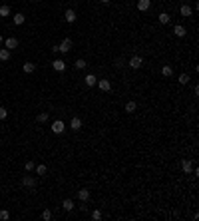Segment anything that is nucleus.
<instances>
[{"label": "nucleus", "mask_w": 199, "mask_h": 221, "mask_svg": "<svg viewBox=\"0 0 199 221\" xmlns=\"http://www.w3.org/2000/svg\"><path fill=\"white\" fill-rule=\"evenodd\" d=\"M34 169H36V173H38V175H44L46 173V165H36Z\"/></svg>", "instance_id": "nucleus-28"}, {"label": "nucleus", "mask_w": 199, "mask_h": 221, "mask_svg": "<svg viewBox=\"0 0 199 221\" xmlns=\"http://www.w3.org/2000/svg\"><path fill=\"white\" fill-rule=\"evenodd\" d=\"M0 44H4V38H2V36H0Z\"/></svg>", "instance_id": "nucleus-34"}, {"label": "nucleus", "mask_w": 199, "mask_h": 221, "mask_svg": "<svg viewBox=\"0 0 199 221\" xmlns=\"http://www.w3.org/2000/svg\"><path fill=\"white\" fill-rule=\"evenodd\" d=\"M52 68L56 70V72H64V70H66V62H64V60H54Z\"/></svg>", "instance_id": "nucleus-8"}, {"label": "nucleus", "mask_w": 199, "mask_h": 221, "mask_svg": "<svg viewBox=\"0 0 199 221\" xmlns=\"http://www.w3.org/2000/svg\"><path fill=\"white\" fill-rule=\"evenodd\" d=\"M84 82H86V86H90V88H92V86H96V84H98V78H96L94 74H88V76L84 78Z\"/></svg>", "instance_id": "nucleus-12"}, {"label": "nucleus", "mask_w": 199, "mask_h": 221, "mask_svg": "<svg viewBox=\"0 0 199 221\" xmlns=\"http://www.w3.org/2000/svg\"><path fill=\"white\" fill-rule=\"evenodd\" d=\"M78 199H80V201H88V199H90V191L88 189H80L78 191Z\"/></svg>", "instance_id": "nucleus-16"}, {"label": "nucleus", "mask_w": 199, "mask_h": 221, "mask_svg": "<svg viewBox=\"0 0 199 221\" xmlns=\"http://www.w3.org/2000/svg\"><path fill=\"white\" fill-rule=\"evenodd\" d=\"M64 18H66V22H70V24H72V22H76V12H74V10L70 8V10H66Z\"/></svg>", "instance_id": "nucleus-13"}, {"label": "nucleus", "mask_w": 199, "mask_h": 221, "mask_svg": "<svg viewBox=\"0 0 199 221\" xmlns=\"http://www.w3.org/2000/svg\"><path fill=\"white\" fill-rule=\"evenodd\" d=\"M64 130H66V126H64L62 120H56V122L52 123V132H54V133H62Z\"/></svg>", "instance_id": "nucleus-4"}, {"label": "nucleus", "mask_w": 199, "mask_h": 221, "mask_svg": "<svg viewBox=\"0 0 199 221\" xmlns=\"http://www.w3.org/2000/svg\"><path fill=\"white\" fill-rule=\"evenodd\" d=\"M70 48H72V40H70V38H66V40H62L60 44H58V50H60L62 54H66V52H70Z\"/></svg>", "instance_id": "nucleus-2"}, {"label": "nucleus", "mask_w": 199, "mask_h": 221, "mask_svg": "<svg viewBox=\"0 0 199 221\" xmlns=\"http://www.w3.org/2000/svg\"><path fill=\"white\" fill-rule=\"evenodd\" d=\"M187 82H189V76H187V74H181V76H179V84L185 86Z\"/></svg>", "instance_id": "nucleus-29"}, {"label": "nucleus", "mask_w": 199, "mask_h": 221, "mask_svg": "<svg viewBox=\"0 0 199 221\" xmlns=\"http://www.w3.org/2000/svg\"><path fill=\"white\" fill-rule=\"evenodd\" d=\"M22 70L26 74H32L36 70V64H32V62H24V66H22Z\"/></svg>", "instance_id": "nucleus-18"}, {"label": "nucleus", "mask_w": 199, "mask_h": 221, "mask_svg": "<svg viewBox=\"0 0 199 221\" xmlns=\"http://www.w3.org/2000/svg\"><path fill=\"white\" fill-rule=\"evenodd\" d=\"M123 110H126L127 114H133V112L137 110V104H136V102H127V104H126V108H123Z\"/></svg>", "instance_id": "nucleus-19"}, {"label": "nucleus", "mask_w": 199, "mask_h": 221, "mask_svg": "<svg viewBox=\"0 0 199 221\" xmlns=\"http://www.w3.org/2000/svg\"><path fill=\"white\" fill-rule=\"evenodd\" d=\"M161 76H165V78H169V76H173V68L169 66V64H165L163 68H161Z\"/></svg>", "instance_id": "nucleus-14"}, {"label": "nucleus", "mask_w": 199, "mask_h": 221, "mask_svg": "<svg viewBox=\"0 0 199 221\" xmlns=\"http://www.w3.org/2000/svg\"><path fill=\"white\" fill-rule=\"evenodd\" d=\"M173 34L177 36V38H183V36L187 34V30H185L181 24H175V26H173Z\"/></svg>", "instance_id": "nucleus-7"}, {"label": "nucleus", "mask_w": 199, "mask_h": 221, "mask_svg": "<svg viewBox=\"0 0 199 221\" xmlns=\"http://www.w3.org/2000/svg\"><path fill=\"white\" fill-rule=\"evenodd\" d=\"M181 169H183L185 173L189 175L191 171H193V163H191V159H181Z\"/></svg>", "instance_id": "nucleus-6"}, {"label": "nucleus", "mask_w": 199, "mask_h": 221, "mask_svg": "<svg viewBox=\"0 0 199 221\" xmlns=\"http://www.w3.org/2000/svg\"><path fill=\"white\" fill-rule=\"evenodd\" d=\"M102 2H104V4H110V2H112V0H102Z\"/></svg>", "instance_id": "nucleus-33"}, {"label": "nucleus", "mask_w": 199, "mask_h": 221, "mask_svg": "<svg viewBox=\"0 0 199 221\" xmlns=\"http://www.w3.org/2000/svg\"><path fill=\"white\" fill-rule=\"evenodd\" d=\"M42 219H44V221L52 219V211H50V209H44V211H42Z\"/></svg>", "instance_id": "nucleus-26"}, {"label": "nucleus", "mask_w": 199, "mask_h": 221, "mask_svg": "<svg viewBox=\"0 0 199 221\" xmlns=\"http://www.w3.org/2000/svg\"><path fill=\"white\" fill-rule=\"evenodd\" d=\"M6 116H8V110H6V108H2V106H0V120H4Z\"/></svg>", "instance_id": "nucleus-31"}, {"label": "nucleus", "mask_w": 199, "mask_h": 221, "mask_svg": "<svg viewBox=\"0 0 199 221\" xmlns=\"http://www.w3.org/2000/svg\"><path fill=\"white\" fill-rule=\"evenodd\" d=\"M70 128H72L74 132L82 130V120H80V118H72V122H70Z\"/></svg>", "instance_id": "nucleus-10"}, {"label": "nucleus", "mask_w": 199, "mask_h": 221, "mask_svg": "<svg viewBox=\"0 0 199 221\" xmlns=\"http://www.w3.org/2000/svg\"><path fill=\"white\" fill-rule=\"evenodd\" d=\"M62 207H64V211H72V209H74V201H72V199H64Z\"/></svg>", "instance_id": "nucleus-20"}, {"label": "nucleus", "mask_w": 199, "mask_h": 221, "mask_svg": "<svg viewBox=\"0 0 199 221\" xmlns=\"http://www.w3.org/2000/svg\"><path fill=\"white\" fill-rule=\"evenodd\" d=\"M152 6V0H137V10L139 12H147Z\"/></svg>", "instance_id": "nucleus-5"}, {"label": "nucleus", "mask_w": 199, "mask_h": 221, "mask_svg": "<svg viewBox=\"0 0 199 221\" xmlns=\"http://www.w3.org/2000/svg\"><path fill=\"white\" fill-rule=\"evenodd\" d=\"M48 118H50V116H48V112H42V114H38V118H36V120H38L40 123H46Z\"/></svg>", "instance_id": "nucleus-24"}, {"label": "nucleus", "mask_w": 199, "mask_h": 221, "mask_svg": "<svg viewBox=\"0 0 199 221\" xmlns=\"http://www.w3.org/2000/svg\"><path fill=\"white\" fill-rule=\"evenodd\" d=\"M0 60H2V62L10 60V50H8V48H0Z\"/></svg>", "instance_id": "nucleus-17"}, {"label": "nucleus", "mask_w": 199, "mask_h": 221, "mask_svg": "<svg viewBox=\"0 0 199 221\" xmlns=\"http://www.w3.org/2000/svg\"><path fill=\"white\" fill-rule=\"evenodd\" d=\"M143 66V60H142V56H133L132 60H130V68L132 70H139Z\"/></svg>", "instance_id": "nucleus-3"}, {"label": "nucleus", "mask_w": 199, "mask_h": 221, "mask_svg": "<svg viewBox=\"0 0 199 221\" xmlns=\"http://www.w3.org/2000/svg\"><path fill=\"white\" fill-rule=\"evenodd\" d=\"M4 46H6L8 50H14V48H18V40L16 38H6L4 40Z\"/></svg>", "instance_id": "nucleus-11"}, {"label": "nucleus", "mask_w": 199, "mask_h": 221, "mask_svg": "<svg viewBox=\"0 0 199 221\" xmlns=\"http://www.w3.org/2000/svg\"><path fill=\"white\" fill-rule=\"evenodd\" d=\"M0 16H2V18L10 16V6H6V4H4V6H0Z\"/></svg>", "instance_id": "nucleus-23"}, {"label": "nucleus", "mask_w": 199, "mask_h": 221, "mask_svg": "<svg viewBox=\"0 0 199 221\" xmlns=\"http://www.w3.org/2000/svg\"><path fill=\"white\" fill-rule=\"evenodd\" d=\"M98 86H100L102 92H110L112 90V82H110V80H98Z\"/></svg>", "instance_id": "nucleus-9"}, {"label": "nucleus", "mask_w": 199, "mask_h": 221, "mask_svg": "<svg viewBox=\"0 0 199 221\" xmlns=\"http://www.w3.org/2000/svg\"><path fill=\"white\" fill-rule=\"evenodd\" d=\"M0 219H2V221L10 219V213H8V211H0Z\"/></svg>", "instance_id": "nucleus-32"}, {"label": "nucleus", "mask_w": 199, "mask_h": 221, "mask_svg": "<svg viewBox=\"0 0 199 221\" xmlns=\"http://www.w3.org/2000/svg\"><path fill=\"white\" fill-rule=\"evenodd\" d=\"M179 12H181V16H185V18H187V16H191V14H193V8H191V6H187V4H183V6L179 8Z\"/></svg>", "instance_id": "nucleus-15"}, {"label": "nucleus", "mask_w": 199, "mask_h": 221, "mask_svg": "<svg viewBox=\"0 0 199 221\" xmlns=\"http://www.w3.org/2000/svg\"><path fill=\"white\" fill-rule=\"evenodd\" d=\"M12 20H14V24H16V26H20V24H24L26 16H24V14H14V18H12Z\"/></svg>", "instance_id": "nucleus-21"}, {"label": "nucleus", "mask_w": 199, "mask_h": 221, "mask_svg": "<svg viewBox=\"0 0 199 221\" xmlns=\"http://www.w3.org/2000/svg\"><path fill=\"white\" fill-rule=\"evenodd\" d=\"M86 66H88V64H86V60H82V58H80V60H76V68H78V70H84Z\"/></svg>", "instance_id": "nucleus-27"}, {"label": "nucleus", "mask_w": 199, "mask_h": 221, "mask_svg": "<svg viewBox=\"0 0 199 221\" xmlns=\"http://www.w3.org/2000/svg\"><path fill=\"white\" fill-rule=\"evenodd\" d=\"M169 20H171V18H169L167 12H161V14H159V22H161V24H169Z\"/></svg>", "instance_id": "nucleus-22"}, {"label": "nucleus", "mask_w": 199, "mask_h": 221, "mask_svg": "<svg viewBox=\"0 0 199 221\" xmlns=\"http://www.w3.org/2000/svg\"><path fill=\"white\" fill-rule=\"evenodd\" d=\"M34 168H36V165H34V161H30V159L24 163V169H26V173H30V171L34 169Z\"/></svg>", "instance_id": "nucleus-25"}, {"label": "nucleus", "mask_w": 199, "mask_h": 221, "mask_svg": "<svg viewBox=\"0 0 199 221\" xmlns=\"http://www.w3.org/2000/svg\"><path fill=\"white\" fill-rule=\"evenodd\" d=\"M22 185H24V187H28V189H34V187H36V179L28 173V175H24V177H22Z\"/></svg>", "instance_id": "nucleus-1"}, {"label": "nucleus", "mask_w": 199, "mask_h": 221, "mask_svg": "<svg viewBox=\"0 0 199 221\" xmlns=\"http://www.w3.org/2000/svg\"><path fill=\"white\" fill-rule=\"evenodd\" d=\"M92 219H94V221H100V219H102V211H98V209H96V211H92Z\"/></svg>", "instance_id": "nucleus-30"}]
</instances>
